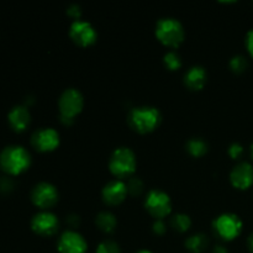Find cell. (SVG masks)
<instances>
[{
    "instance_id": "28",
    "label": "cell",
    "mask_w": 253,
    "mask_h": 253,
    "mask_svg": "<svg viewBox=\"0 0 253 253\" xmlns=\"http://www.w3.org/2000/svg\"><path fill=\"white\" fill-rule=\"evenodd\" d=\"M153 232L157 235H163L166 232V225L165 222H163V220H156L155 222H153Z\"/></svg>"
},
{
    "instance_id": "33",
    "label": "cell",
    "mask_w": 253,
    "mask_h": 253,
    "mask_svg": "<svg viewBox=\"0 0 253 253\" xmlns=\"http://www.w3.org/2000/svg\"><path fill=\"white\" fill-rule=\"evenodd\" d=\"M136 253H152L151 251H147V250H141V251L136 252Z\"/></svg>"
},
{
    "instance_id": "23",
    "label": "cell",
    "mask_w": 253,
    "mask_h": 253,
    "mask_svg": "<svg viewBox=\"0 0 253 253\" xmlns=\"http://www.w3.org/2000/svg\"><path fill=\"white\" fill-rule=\"evenodd\" d=\"M126 185H127L128 194H131L132 197L140 195L143 192V182L138 177H131Z\"/></svg>"
},
{
    "instance_id": "22",
    "label": "cell",
    "mask_w": 253,
    "mask_h": 253,
    "mask_svg": "<svg viewBox=\"0 0 253 253\" xmlns=\"http://www.w3.org/2000/svg\"><path fill=\"white\" fill-rule=\"evenodd\" d=\"M247 67H249V62H247L246 57L241 56V54L234 56L230 61V68L235 73H244Z\"/></svg>"
},
{
    "instance_id": "24",
    "label": "cell",
    "mask_w": 253,
    "mask_h": 253,
    "mask_svg": "<svg viewBox=\"0 0 253 253\" xmlns=\"http://www.w3.org/2000/svg\"><path fill=\"white\" fill-rule=\"evenodd\" d=\"M96 253H121L120 247L116 242L106 240V241L100 242L96 247Z\"/></svg>"
},
{
    "instance_id": "12",
    "label": "cell",
    "mask_w": 253,
    "mask_h": 253,
    "mask_svg": "<svg viewBox=\"0 0 253 253\" xmlns=\"http://www.w3.org/2000/svg\"><path fill=\"white\" fill-rule=\"evenodd\" d=\"M57 249L59 253H86L88 244L79 232L67 230L59 237Z\"/></svg>"
},
{
    "instance_id": "29",
    "label": "cell",
    "mask_w": 253,
    "mask_h": 253,
    "mask_svg": "<svg viewBox=\"0 0 253 253\" xmlns=\"http://www.w3.org/2000/svg\"><path fill=\"white\" fill-rule=\"evenodd\" d=\"M66 221H67V224L71 226V230L76 229V227H78V225L81 224V219H79L78 215H76V214L68 215L66 219Z\"/></svg>"
},
{
    "instance_id": "17",
    "label": "cell",
    "mask_w": 253,
    "mask_h": 253,
    "mask_svg": "<svg viewBox=\"0 0 253 253\" xmlns=\"http://www.w3.org/2000/svg\"><path fill=\"white\" fill-rule=\"evenodd\" d=\"M95 224L99 230H101L103 232H106V234H110V232H113L116 229L118 220H116L115 215L113 212L101 211L96 215Z\"/></svg>"
},
{
    "instance_id": "9",
    "label": "cell",
    "mask_w": 253,
    "mask_h": 253,
    "mask_svg": "<svg viewBox=\"0 0 253 253\" xmlns=\"http://www.w3.org/2000/svg\"><path fill=\"white\" fill-rule=\"evenodd\" d=\"M69 36L74 43L81 47L91 46L98 39V34L93 25L83 20H76L72 22L69 26Z\"/></svg>"
},
{
    "instance_id": "5",
    "label": "cell",
    "mask_w": 253,
    "mask_h": 253,
    "mask_svg": "<svg viewBox=\"0 0 253 253\" xmlns=\"http://www.w3.org/2000/svg\"><path fill=\"white\" fill-rule=\"evenodd\" d=\"M84 99L81 91L76 88H68L61 94L58 100V109L61 114V123L72 125L74 118L83 110Z\"/></svg>"
},
{
    "instance_id": "16",
    "label": "cell",
    "mask_w": 253,
    "mask_h": 253,
    "mask_svg": "<svg viewBox=\"0 0 253 253\" xmlns=\"http://www.w3.org/2000/svg\"><path fill=\"white\" fill-rule=\"evenodd\" d=\"M208 74L204 67L193 66L187 71L184 76V83L192 90H200L207 83Z\"/></svg>"
},
{
    "instance_id": "19",
    "label": "cell",
    "mask_w": 253,
    "mask_h": 253,
    "mask_svg": "<svg viewBox=\"0 0 253 253\" xmlns=\"http://www.w3.org/2000/svg\"><path fill=\"white\" fill-rule=\"evenodd\" d=\"M209 150L207 141L200 137L190 138L187 142V151L193 156V157H202Z\"/></svg>"
},
{
    "instance_id": "15",
    "label": "cell",
    "mask_w": 253,
    "mask_h": 253,
    "mask_svg": "<svg viewBox=\"0 0 253 253\" xmlns=\"http://www.w3.org/2000/svg\"><path fill=\"white\" fill-rule=\"evenodd\" d=\"M7 120H9L12 130H15L16 132H21V131L26 130L27 126L30 125L31 114L25 105H17L14 106L7 114Z\"/></svg>"
},
{
    "instance_id": "31",
    "label": "cell",
    "mask_w": 253,
    "mask_h": 253,
    "mask_svg": "<svg viewBox=\"0 0 253 253\" xmlns=\"http://www.w3.org/2000/svg\"><path fill=\"white\" fill-rule=\"evenodd\" d=\"M212 253H227V250L224 246H221V245H217L212 250Z\"/></svg>"
},
{
    "instance_id": "30",
    "label": "cell",
    "mask_w": 253,
    "mask_h": 253,
    "mask_svg": "<svg viewBox=\"0 0 253 253\" xmlns=\"http://www.w3.org/2000/svg\"><path fill=\"white\" fill-rule=\"evenodd\" d=\"M246 48L251 57H253V29L250 30L246 35Z\"/></svg>"
},
{
    "instance_id": "25",
    "label": "cell",
    "mask_w": 253,
    "mask_h": 253,
    "mask_svg": "<svg viewBox=\"0 0 253 253\" xmlns=\"http://www.w3.org/2000/svg\"><path fill=\"white\" fill-rule=\"evenodd\" d=\"M227 152H229V156L232 158V160H239V158L242 156V153H244V147H242L240 143L235 142L230 146Z\"/></svg>"
},
{
    "instance_id": "26",
    "label": "cell",
    "mask_w": 253,
    "mask_h": 253,
    "mask_svg": "<svg viewBox=\"0 0 253 253\" xmlns=\"http://www.w3.org/2000/svg\"><path fill=\"white\" fill-rule=\"evenodd\" d=\"M67 14H68L72 19H74V21H76V20H81V15H82L81 6L77 4L71 5V6H68V9H67Z\"/></svg>"
},
{
    "instance_id": "1",
    "label": "cell",
    "mask_w": 253,
    "mask_h": 253,
    "mask_svg": "<svg viewBox=\"0 0 253 253\" xmlns=\"http://www.w3.org/2000/svg\"><path fill=\"white\" fill-rule=\"evenodd\" d=\"M31 166V155L25 147L11 145L0 153V167L10 175H19Z\"/></svg>"
},
{
    "instance_id": "3",
    "label": "cell",
    "mask_w": 253,
    "mask_h": 253,
    "mask_svg": "<svg viewBox=\"0 0 253 253\" xmlns=\"http://www.w3.org/2000/svg\"><path fill=\"white\" fill-rule=\"evenodd\" d=\"M136 166L137 162L135 152L128 147L116 148L109 158V169L116 179L123 180L125 178H131L135 173Z\"/></svg>"
},
{
    "instance_id": "6",
    "label": "cell",
    "mask_w": 253,
    "mask_h": 253,
    "mask_svg": "<svg viewBox=\"0 0 253 253\" xmlns=\"http://www.w3.org/2000/svg\"><path fill=\"white\" fill-rule=\"evenodd\" d=\"M212 227L217 236L221 237L225 241H232L236 237L240 236L244 229V222L237 216L236 214L232 212H224L219 215L216 219L212 221Z\"/></svg>"
},
{
    "instance_id": "32",
    "label": "cell",
    "mask_w": 253,
    "mask_h": 253,
    "mask_svg": "<svg viewBox=\"0 0 253 253\" xmlns=\"http://www.w3.org/2000/svg\"><path fill=\"white\" fill-rule=\"evenodd\" d=\"M249 247L250 250H251V252L253 253V234L249 237Z\"/></svg>"
},
{
    "instance_id": "21",
    "label": "cell",
    "mask_w": 253,
    "mask_h": 253,
    "mask_svg": "<svg viewBox=\"0 0 253 253\" xmlns=\"http://www.w3.org/2000/svg\"><path fill=\"white\" fill-rule=\"evenodd\" d=\"M163 62H165V66L169 71H177V69H179L182 67V58L174 51L167 52L165 54V57H163Z\"/></svg>"
},
{
    "instance_id": "14",
    "label": "cell",
    "mask_w": 253,
    "mask_h": 253,
    "mask_svg": "<svg viewBox=\"0 0 253 253\" xmlns=\"http://www.w3.org/2000/svg\"><path fill=\"white\" fill-rule=\"evenodd\" d=\"M230 182L234 188L246 190L253 185V166L249 162H240L230 173Z\"/></svg>"
},
{
    "instance_id": "10",
    "label": "cell",
    "mask_w": 253,
    "mask_h": 253,
    "mask_svg": "<svg viewBox=\"0 0 253 253\" xmlns=\"http://www.w3.org/2000/svg\"><path fill=\"white\" fill-rule=\"evenodd\" d=\"M59 221L58 217L51 211L42 210L37 212L31 220L32 231L40 236H52L58 231Z\"/></svg>"
},
{
    "instance_id": "27",
    "label": "cell",
    "mask_w": 253,
    "mask_h": 253,
    "mask_svg": "<svg viewBox=\"0 0 253 253\" xmlns=\"http://www.w3.org/2000/svg\"><path fill=\"white\" fill-rule=\"evenodd\" d=\"M14 188V183L9 177H2L0 179V190L1 192H10Z\"/></svg>"
},
{
    "instance_id": "2",
    "label": "cell",
    "mask_w": 253,
    "mask_h": 253,
    "mask_svg": "<svg viewBox=\"0 0 253 253\" xmlns=\"http://www.w3.org/2000/svg\"><path fill=\"white\" fill-rule=\"evenodd\" d=\"M161 121H162V115L155 106L133 108L127 115L128 125L138 133L152 132L160 126Z\"/></svg>"
},
{
    "instance_id": "7",
    "label": "cell",
    "mask_w": 253,
    "mask_h": 253,
    "mask_svg": "<svg viewBox=\"0 0 253 253\" xmlns=\"http://www.w3.org/2000/svg\"><path fill=\"white\" fill-rule=\"evenodd\" d=\"M145 208L156 220H163L172 212V200L163 190L152 189L146 195Z\"/></svg>"
},
{
    "instance_id": "34",
    "label": "cell",
    "mask_w": 253,
    "mask_h": 253,
    "mask_svg": "<svg viewBox=\"0 0 253 253\" xmlns=\"http://www.w3.org/2000/svg\"><path fill=\"white\" fill-rule=\"evenodd\" d=\"M250 152H251V157H252V160H253V143L251 145V147H250Z\"/></svg>"
},
{
    "instance_id": "20",
    "label": "cell",
    "mask_w": 253,
    "mask_h": 253,
    "mask_svg": "<svg viewBox=\"0 0 253 253\" xmlns=\"http://www.w3.org/2000/svg\"><path fill=\"white\" fill-rule=\"evenodd\" d=\"M170 225L178 232H185L192 226V220L187 214H175L170 220Z\"/></svg>"
},
{
    "instance_id": "11",
    "label": "cell",
    "mask_w": 253,
    "mask_h": 253,
    "mask_svg": "<svg viewBox=\"0 0 253 253\" xmlns=\"http://www.w3.org/2000/svg\"><path fill=\"white\" fill-rule=\"evenodd\" d=\"M59 133L52 127H43L35 131L31 137V145L39 152H51L59 146Z\"/></svg>"
},
{
    "instance_id": "8",
    "label": "cell",
    "mask_w": 253,
    "mask_h": 253,
    "mask_svg": "<svg viewBox=\"0 0 253 253\" xmlns=\"http://www.w3.org/2000/svg\"><path fill=\"white\" fill-rule=\"evenodd\" d=\"M59 199L57 188L53 184L47 182H41L34 187L31 192V200L37 208L47 210L54 207Z\"/></svg>"
},
{
    "instance_id": "18",
    "label": "cell",
    "mask_w": 253,
    "mask_h": 253,
    "mask_svg": "<svg viewBox=\"0 0 253 253\" xmlns=\"http://www.w3.org/2000/svg\"><path fill=\"white\" fill-rule=\"evenodd\" d=\"M209 245V240L204 234H194L185 241V247L192 253H202Z\"/></svg>"
},
{
    "instance_id": "13",
    "label": "cell",
    "mask_w": 253,
    "mask_h": 253,
    "mask_svg": "<svg viewBox=\"0 0 253 253\" xmlns=\"http://www.w3.org/2000/svg\"><path fill=\"white\" fill-rule=\"evenodd\" d=\"M127 194V185L121 179L110 180L104 185L103 190H101V197H103L104 203L111 205V207L121 204L126 199Z\"/></svg>"
},
{
    "instance_id": "4",
    "label": "cell",
    "mask_w": 253,
    "mask_h": 253,
    "mask_svg": "<svg viewBox=\"0 0 253 253\" xmlns=\"http://www.w3.org/2000/svg\"><path fill=\"white\" fill-rule=\"evenodd\" d=\"M156 37L165 46L175 48L184 41V29L179 20L174 17H163L158 20L155 30Z\"/></svg>"
}]
</instances>
